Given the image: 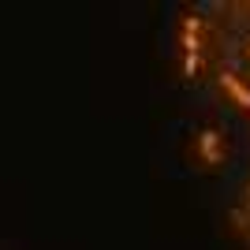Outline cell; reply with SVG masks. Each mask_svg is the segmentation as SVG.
<instances>
[{"label": "cell", "instance_id": "cell-1", "mask_svg": "<svg viewBox=\"0 0 250 250\" xmlns=\"http://www.w3.org/2000/svg\"><path fill=\"white\" fill-rule=\"evenodd\" d=\"M198 153H202L206 165H220V161H224V138H220L213 127L198 135Z\"/></svg>", "mask_w": 250, "mask_h": 250}, {"label": "cell", "instance_id": "cell-2", "mask_svg": "<svg viewBox=\"0 0 250 250\" xmlns=\"http://www.w3.org/2000/svg\"><path fill=\"white\" fill-rule=\"evenodd\" d=\"M220 86H224V90L231 94V101L239 104V108H250V90L243 86V79H239V75L224 71V75H220Z\"/></svg>", "mask_w": 250, "mask_h": 250}]
</instances>
